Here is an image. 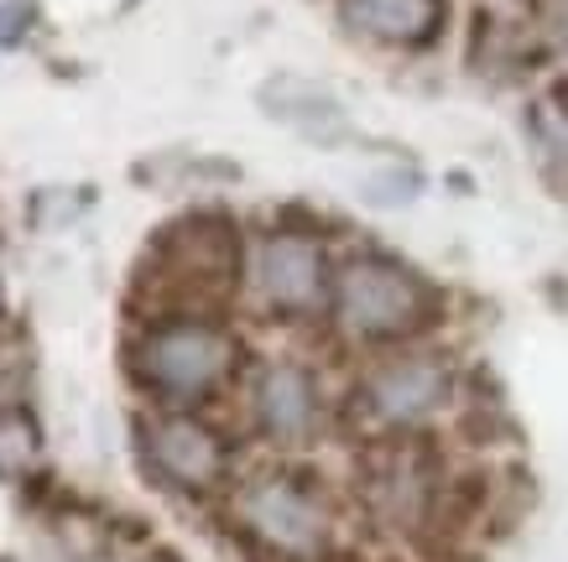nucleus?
<instances>
[{
  "label": "nucleus",
  "instance_id": "nucleus-1",
  "mask_svg": "<svg viewBox=\"0 0 568 562\" xmlns=\"http://www.w3.org/2000/svg\"><path fill=\"white\" fill-rule=\"evenodd\" d=\"M131 370L156 401L199 407L235 370V339L209 318H162L136 339Z\"/></svg>",
  "mask_w": 568,
  "mask_h": 562
},
{
  "label": "nucleus",
  "instance_id": "nucleus-2",
  "mask_svg": "<svg viewBox=\"0 0 568 562\" xmlns=\"http://www.w3.org/2000/svg\"><path fill=\"white\" fill-rule=\"evenodd\" d=\"M230 515L276 562H318L334 537L328 500L287 469H266V474L245 479L230 500Z\"/></svg>",
  "mask_w": 568,
  "mask_h": 562
},
{
  "label": "nucleus",
  "instance_id": "nucleus-3",
  "mask_svg": "<svg viewBox=\"0 0 568 562\" xmlns=\"http://www.w3.org/2000/svg\"><path fill=\"white\" fill-rule=\"evenodd\" d=\"M328 292H334V313L345 334L355 339H407L433 313L428 287L386 256H349Z\"/></svg>",
  "mask_w": 568,
  "mask_h": 562
},
{
  "label": "nucleus",
  "instance_id": "nucleus-4",
  "mask_svg": "<svg viewBox=\"0 0 568 562\" xmlns=\"http://www.w3.org/2000/svg\"><path fill=\"white\" fill-rule=\"evenodd\" d=\"M141 459L168 490L214 494L230 474V448L204 417L193 411H156L141 422Z\"/></svg>",
  "mask_w": 568,
  "mask_h": 562
},
{
  "label": "nucleus",
  "instance_id": "nucleus-5",
  "mask_svg": "<svg viewBox=\"0 0 568 562\" xmlns=\"http://www.w3.org/2000/svg\"><path fill=\"white\" fill-rule=\"evenodd\" d=\"M156 256H162V276L178 292L220 297L241 272V239H235V224L224 214H193V219L173 224L162 235Z\"/></svg>",
  "mask_w": 568,
  "mask_h": 562
},
{
  "label": "nucleus",
  "instance_id": "nucleus-6",
  "mask_svg": "<svg viewBox=\"0 0 568 562\" xmlns=\"http://www.w3.org/2000/svg\"><path fill=\"white\" fill-rule=\"evenodd\" d=\"M256 292L261 303L282 318H308L328 297V260L324 245L297 229H276L256 245Z\"/></svg>",
  "mask_w": 568,
  "mask_h": 562
},
{
  "label": "nucleus",
  "instance_id": "nucleus-7",
  "mask_svg": "<svg viewBox=\"0 0 568 562\" xmlns=\"http://www.w3.org/2000/svg\"><path fill=\"white\" fill-rule=\"evenodd\" d=\"M454 391V375H448L444 359H428V355H402V359H386L376 370L365 375L361 386V401L365 411L386 427H417L428 422L433 411L448 401Z\"/></svg>",
  "mask_w": 568,
  "mask_h": 562
},
{
  "label": "nucleus",
  "instance_id": "nucleus-8",
  "mask_svg": "<svg viewBox=\"0 0 568 562\" xmlns=\"http://www.w3.org/2000/svg\"><path fill=\"white\" fill-rule=\"evenodd\" d=\"M251 411H256L266 438H276V443H308L318 432V417H324L318 380L303 365H293V359H272L256 375V386H251Z\"/></svg>",
  "mask_w": 568,
  "mask_h": 562
},
{
  "label": "nucleus",
  "instance_id": "nucleus-9",
  "mask_svg": "<svg viewBox=\"0 0 568 562\" xmlns=\"http://www.w3.org/2000/svg\"><path fill=\"white\" fill-rule=\"evenodd\" d=\"M365 494L386 521H417L433 505V469L413 448H381L365 469Z\"/></svg>",
  "mask_w": 568,
  "mask_h": 562
},
{
  "label": "nucleus",
  "instance_id": "nucleus-10",
  "mask_svg": "<svg viewBox=\"0 0 568 562\" xmlns=\"http://www.w3.org/2000/svg\"><path fill=\"white\" fill-rule=\"evenodd\" d=\"M339 11L361 37L396 48H423L444 27V0H345Z\"/></svg>",
  "mask_w": 568,
  "mask_h": 562
},
{
  "label": "nucleus",
  "instance_id": "nucleus-11",
  "mask_svg": "<svg viewBox=\"0 0 568 562\" xmlns=\"http://www.w3.org/2000/svg\"><path fill=\"white\" fill-rule=\"evenodd\" d=\"M261 104L272 110L282 125H293L313 141H339L345 136V110L328 89L308 84V79H272L261 89Z\"/></svg>",
  "mask_w": 568,
  "mask_h": 562
},
{
  "label": "nucleus",
  "instance_id": "nucleus-12",
  "mask_svg": "<svg viewBox=\"0 0 568 562\" xmlns=\"http://www.w3.org/2000/svg\"><path fill=\"white\" fill-rule=\"evenodd\" d=\"M37 459H42V432H37V422L27 417L21 407H6L0 411V474H32Z\"/></svg>",
  "mask_w": 568,
  "mask_h": 562
},
{
  "label": "nucleus",
  "instance_id": "nucleus-13",
  "mask_svg": "<svg viewBox=\"0 0 568 562\" xmlns=\"http://www.w3.org/2000/svg\"><path fill=\"white\" fill-rule=\"evenodd\" d=\"M21 391H27V355L0 339V411L21 407Z\"/></svg>",
  "mask_w": 568,
  "mask_h": 562
},
{
  "label": "nucleus",
  "instance_id": "nucleus-14",
  "mask_svg": "<svg viewBox=\"0 0 568 562\" xmlns=\"http://www.w3.org/2000/svg\"><path fill=\"white\" fill-rule=\"evenodd\" d=\"M32 27H37V0H0V48L27 42Z\"/></svg>",
  "mask_w": 568,
  "mask_h": 562
},
{
  "label": "nucleus",
  "instance_id": "nucleus-15",
  "mask_svg": "<svg viewBox=\"0 0 568 562\" xmlns=\"http://www.w3.org/2000/svg\"><path fill=\"white\" fill-rule=\"evenodd\" d=\"M542 11H548V27H552V37H558V42H564V48H568V0H548Z\"/></svg>",
  "mask_w": 568,
  "mask_h": 562
}]
</instances>
